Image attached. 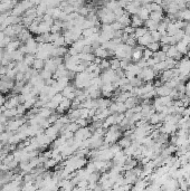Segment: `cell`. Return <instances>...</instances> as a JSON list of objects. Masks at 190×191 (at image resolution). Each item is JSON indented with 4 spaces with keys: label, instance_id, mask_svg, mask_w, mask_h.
I'll return each mask as SVG.
<instances>
[{
    "label": "cell",
    "instance_id": "cell-3",
    "mask_svg": "<svg viewBox=\"0 0 190 191\" xmlns=\"http://www.w3.org/2000/svg\"><path fill=\"white\" fill-rule=\"evenodd\" d=\"M5 102H6V98L2 96V95H0V106L3 105V104H5Z\"/></svg>",
    "mask_w": 190,
    "mask_h": 191
},
{
    "label": "cell",
    "instance_id": "cell-2",
    "mask_svg": "<svg viewBox=\"0 0 190 191\" xmlns=\"http://www.w3.org/2000/svg\"><path fill=\"white\" fill-rule=\"evenodd\" d=\"M33 66L36 69H40L43 66H44V61H43V59H36V61H34Z\"/></svg>",
    "mask_w": 190,
    "mask_h": 191
},
{
    "label": "cell",
    "instance_id": "cell-1",
    "mask_svg": "<svg viewBox=\"0 0 190 191\" xmlns=\"http://www.w3.org/2000/svg\"><path fill=\"white\" fill-rule=\"evenodd\" d=\"M160 47H161L160 43H151L150 45H148V46H147V49L151 50V52L154 54V53H156V52H159Z\"/></svg>",
    "mask_w": 190,
    "mask_h": 191
}]
</instances>
